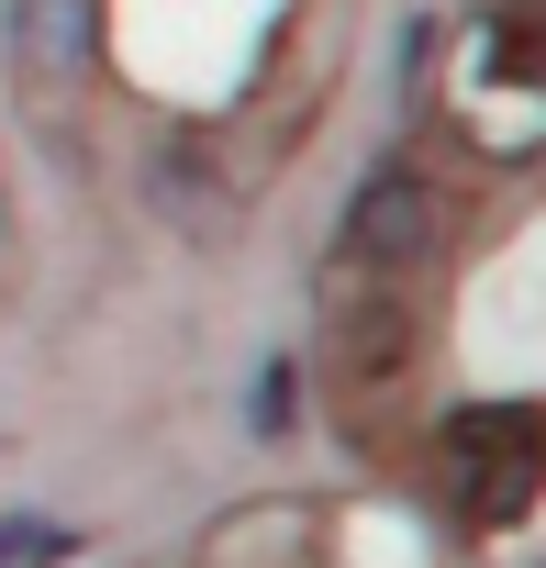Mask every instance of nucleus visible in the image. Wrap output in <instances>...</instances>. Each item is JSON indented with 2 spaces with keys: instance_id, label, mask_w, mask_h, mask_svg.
Instances as JSON below:
<instances>
[{
  "instance_id": "f257e3e1",
  "label": "nucleus",
  "mask_w": 546,
  "mask_h": 568,
  "mask_svg": "<svg viewBox=\"0 0 546 568\" xmlns=\"http://www.w3.org/2000/svg\"><path fill=\"white\" fill-rule=\"evenodd\" d=\"M335 245H346V267H368V278H391V267H424L435 245H446V190L424 179V168H368L357 190H346V223H335Z\"/></svg>"
},
{
  "instance_id": "f03ea898",
  "label": "nucleus",
  "mask_w": 546,
  "mask_h": 568,
  "mask_svg": "<svg viewBox=\"0 0 546 568\" xmlns=\"http://www.w3.org/2000/svg\"><path fill=\"white\" fill-rule=\"evenodd\" d=\"M535 479H546V435H535L524 413H457V424H446V501H457L468 524L524 513Z\"/></svg>"
},
{
  "instance_id": "20e7f679",
  "label": "nucleus",
  "mask_w": 546,
  "mask_h": 568,
  "mask_svg": "<svg viewBox=\"0 0 546 568\" xmlns=\"http://www.w3.org/2000/svg\"><path fill=\"white\" fill-rule=\"evenodd\" d=\"M291 402H302V368H291V357H267V368H256V390H245L256 435H291Z\"/></svg>"
},
{
  "instance_id": "7ed1b4c3",
  "label": "nucleus",
  "mask_w": 546,
  "mask_h": 568,
  "mask_svg": "<svg viewBox=\"0 0 546 568\" xmlns=\"http://www.w3.org/2000/svg\"><path fill=\"white\" fill-rule=\"evenodd\" d=\"M12 57H23V90L57 101L68 68L90 57V0H12Z\"/></svg>"
},
{
  "instance_id": "39448f33",
  "label": "nucleus",
  "mask_w": 546,
  "mask_h": 568,
  "mask_svg": "<svg viewBox=\"0 0 546 568\" xmlns=\"http://www.w3.org/2000/svg\"><path fill=\"white\" fill-rule=\"evenodd\" d=\"M46 546H57V535H46V524H0V568H34V557H46Z\"/></svg>"
}]
</instances>
